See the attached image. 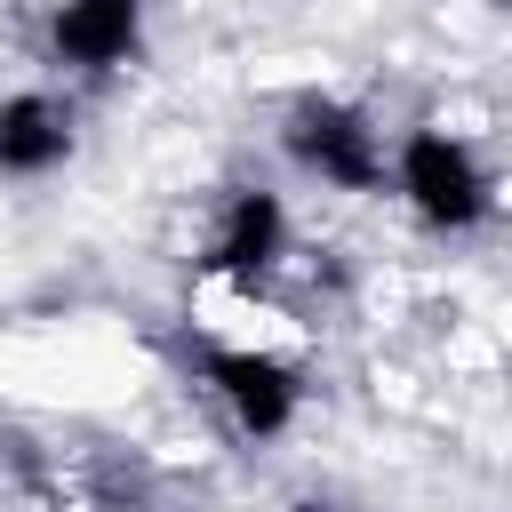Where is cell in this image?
Masks as SVG:
<instances>
[{
    "mask_svg": "<svg viewBox=\"0 0 512 512\" xmlns=\"http://www.w3.org/2000/svg\"><path fill=\"white\" fill-rule=\"evenodd\" d=\"M296 512H360V504H328V496H304Z\"/></svg>",
    "mask_w": 512,
    "mask_h": 512,
    "instance_id": "7",
    "label": "cell"
},
{
    "mask_svg": "<svg viewBox=\"0 0 512 512\" xmlns=\"http://www.w3.org/2000/svg\"><path fill=\"white\" fill-rule=\"evenodd\" d=\"M288 240H296L288 200L264 192V184H240V192H224L200 264H208V280H224L232 296H272V280H280V264H288Z\"/></svg>",
    "mask_w": 512,
    "mask_h": 512,
    "instance_id": "3",
    "label": "cell"
},
{
    "mask_svg": "<svg viewBox=\"0 0 512 512\" xmlns=\"http://www.w3.org/2000/svg\"><path fill=\"white\" fill-rule=\"evenodd\" d=\"M392 192H400V208L424 224V232H480L488 216H496V176H488V160L456 136V128H408L400 144H392Z\"/></svg>",
    "mask_w": 512,
    "mask_h": 512,
    "instance_id": "1",
    "label": "cell"
},
{
    "mask_svg": "<svg viewBox=\"0 0 512 512\" xmlns=\"http://www.w3.org/2000/svg\"><path fill=\"white\" fill-rule=\"evenodd\" d=\"M280 152H288L312 184L352 192V200L392 184V144H384V128H376V112L352 104V96H296L288 120H280Z\"/></svg>",
    "mask_w": 512,
    "mask_h": 512,
    "instance_id": "2",
    "label": "cell"
},
{
    "mask_svg": "<svg viewBox=\"0 0 512 512\" xmlns=\"http://www.w3.org/2000/svg\"><path fill=\"white\" fill-rule=\"evenodd\" d=\"M200 384L216 392V408L248 440H280L304 416V368L264 352V344H208L200 352Z\"/></svg>",
    "mask_w": 512,
    "mask_h": 512,
    "instance_id": "4",
    "label": "cell"
},
{
    "mask_svg": "<svg viewBox=\"0 0 512 512\" xmlns=\"http://www.w3.org/2000/svg\"><path fill=\"white\" fill-rule=\"evenodd\" d=\"M72 152H80V136H72V112L56 96H40V88L0 96V176L32 184V176H56Z\"/></svg>",
    "mask_w": 512,
    "mask_h": 512,
    "instance_id": "6",
    "label": "cell"
},
{
    "mask_svg": "<svg viewBox=\"0 0 512 512\" xmlns=\"http://www.w3.org/2000/svg\"><path fill=\"white\" fill-rule=\"evenodd\" d=\"M144 32H152V0H56L48 8V56L88 80L136 64Z\"/></svg>",
    "mask_w": 512,
    "mask_h": 512,
    "instance_id": "5",
    "label": "cell"
}]
</instances>
